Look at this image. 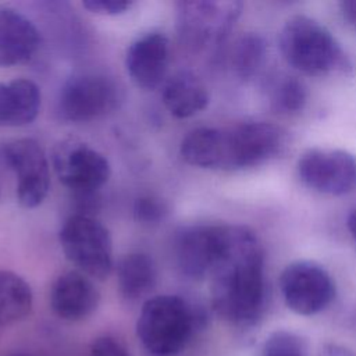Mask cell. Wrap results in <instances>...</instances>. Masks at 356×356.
<instances>
[{
    "mask_svg": "<svg viewBox=\"0 0 356 356\" xmlns=\"http://www.w3.org/2000/svg\"><path fill=\"white\" fill-rule=\"evenodd\" d=\"M289 143L282 127L250 121L227 128L202 127L182 139V159L195 167L236 171L266 163L280 156Z\"/></svg>",
    "mask_w": 356,
    "mask_h": 356,
    "instance_id": "7a4b0ae2",
    "label": "cell"
},
{
    "mask_svg": "<svg viewBox=\"0 0 356 356\" xmlns=\"http://www.w3.org/2000/svg\"><path fill=\"white\" fill-rule=\"evenodd\" d=\"M339 8L343 19L348 21L350 25L356 26V0L341 1Z\"/></svg>",
    "mask_w": 356,
    "mask_h": 356,
    "instance_id": "4316f807",
    "label": "cell"
},
{
    "mask_svg": "<svg viewBox=\"0 0 356 356\" xmlns=\"http://www.w3.org/2000/svg\"><path fill=\"white\" fill-rule=\"evenodd\" d=\"M227 239V225H189L174 238L175 261L181 273L200 280L211 274L220 260Z\"/></svg>",
    "mask_w": 356,
    "mask_h": 356,
    "instance_id": "7c38bea8",
    "label": "cell"
},
{
    "mask_svg": "<svg viewBox=\"0 0 356 356\" xmlns=\"http://www.w3.org/2000/svg\"><path fill=\"white\" fill-rule=\"evenodd\" d=\"M164 106L177 118L192 117L209 104L210 96L203 81L191 71H178L171 75L161 93Z\"/></svg>",
    "mask_w": 356,
    "mask_h": 356,
    "instance_id": "e0dca14e",
    "label": "cell"
},
{
    "mask_svg": "<svg viewBox=\"0 0 356 356\" xmlns=\"http://www.w3.org/2000/svg\"><path fill=\"white\" fill-rule=\"evenodd\" d=\"M53 167L60 182L76 195H93L111 175L106 156L76 138H64L56 143Z\"/></svg>",
    "mask_w": 356,
    "mask_h": 356,
    "instance_id": "ba28073f",
    "label": "cell"
},
{
    "mask_svg": "<svg viewBox=\"0 0 356 356\" xmlns=\"http://www.w3.org/2000/svg\"><path fill=\"white\" fill-rule=\"evenodd\" d=\"M89 356H129V353L115 338L104 335L93 341Z\"/></svg>",
    "mask_w": 356,
    "mask_h": 356,
    "instance_id": "d4e9b609",
    "label": "cell"
},
{
    "mask_svg": "<svg viewBox=\"0 0 356 356\" xmlns=\"http://www.w3.org/2000/svg\"><path fill=\"white\" fill-rule=\"evenodd\" d=\"M197 323L199 314L188 300L177 295H157L143 303L136 335L149 353L172 356L186 346Z\"/></svg>",
    "mask_w": 356,
    "mask_h": 356,
    "instance_id": "277c9868",
    "label": "cell"
},
{
    "mask_svg": "<svg viewBox=\"0 0 356 356\" xmlns=\"http://www.w3.org/2000/svg\"><path fill=\"white\" fill-rule=\"evenodd\" d=\"M268 102L280 114H298L307 103V89L296 76L280 75L268 86Z\"/></svg>",
    "mask_w": 356,
    "mask_h": 356,
    "instance_id": "ffe728a7",
    "label": "cell"
},
{
    "mask_svg": "<svg viewBox=\"0 0 356 356\" xmlns=\"http://www.w3.org/2000/svg\"><path fill=\"white\" fill-rule=\"evenodd\" d=\"M259 356H307V350L299 335L280 330L266 338Z\"/></svg>",
    "mask_w": 356,
    "mask_h": 356,
    "instance_id": "7402d4cb",
    "label": "cell"
},
{
    "mask_svg": "<svg viewBox=\"0 0 356 356\" xmlns=\"http://www.w3.org/2000/svg\"><path fill=\"white\" fill-rule=\"evenodd\" d=\"M238 1L191 0L177 4V29L182 44L202 50L217 44L229 32L241 14Z\"/></svg>",
    "mask_w": 356,
    "mask_h": 356,
    "instance_id": "52a82bcc",
    "label": "cell"
},
{
    "mask_svg": "<svg viewBox=\"0 0 356 356\" xmlns=\"http://www.w3.org/2000/svg\"><path fill=\"white\" fill-rule=\"evenodd\" d=\"M167 214V206L159 197L145 195L135 200L134 203V217L140 224H157Z\"/></svg>",
    "mask_w": 356,
    "mask_h": 356,
    "instance_id": "603a6c76",
    "label": "cell"
},
{
    "mask_svg": "<svg viewBox=\"0 0 356 356\" xmlns=\"http://www.w3.org/2000/svg\"><path fill=\"white\" fill-rule=\"evenodd\" d=\"M40 102V89L31 79L0 82V127L31 124L39 114Z\"/></svg>",
    "mask_w": 356,
    "mask_h": 356,
    "instance_id": "2e32d148",
    "label": "cell"
},
{
    "mask_svg": "<svg viewBox=\"0 0 356 356\" xmlns=\"http://www.w3.org/2000/svg\"><path fill=\"white\" fill-rule=\"evenodd\" d=\"M100 293L92 280L81 271H67L57 277L50 291L53 312L63 320L79 321L99 306Z\"/></svg>",
    "mask_w": 356,
    "mask_h": 356,
    "instance_id": "5bb4252c",
    "label": "cell"
},
{
    "mask_svg": "<svg viewBox=\"0 0 356 356\" xmlns=\"http://www.w3.org/2000/svg\"><path fill=\"white\" fill-rule=\"evenodd\" d=\"M280 289L285 305L300 316H314L325 310L337 292L331 274L312 260L288 264L281 273Z\"/></svg>",
    "mask_w": 356,
    "mask_h": 356,
    "instance_id": "9c48e42d",
    "label": "cell"
},
{
    "mask_svg": "<svg viewBox=\"0 0 356 356\" xmlns=\"http://www.w3.org/2000/svg\"><path fill=\"white\" fill-rule=\"evenodd\" d=\"M170 64V43L160 32H150L135 39L125 53V68L132 82L153 90L164 81Z\"/></svg>",
    "mask_w": 356,
    "mask_h": 356,
    "instance_id": "4fadbf2b",
    "label": "cell"
},
{
    "mask_svg": "<svg viewBox=\"0 0 356 356\" xmlns=\"http://www.w3.org/2000/svg\"><path fill=\"white\" fill-rule=\"evenodd\" d=\"M38 28L18 10L0 6V67L28 61L38 50Z\"/></svg>",
    "mask_w": 356,
    "mask_h": 356,
    "instance_id": "9a60e30c",
    "label": "cell"
},
{
    "mask_svg": "<svg viewBox=\"0 0 356 356\" xmlns=\"http://www.w3.org/2000/svg\"><path fill=\"white\" fill-rule=\"evenodd\" d=\"M32 305L29 284L13 271L0 270V327L24 320L31 313Z\"/></svg>",
    "mask_w": 356,
    "mask_h": 356,
    "instance_id": "d6986e66",
    "label": "cell"
},
{
    "mask_svg": "<svg viewBox=\"0 0 356 356\" xmlns=\"http://www.w3.org/2000/svg\"><path fill=\"white\" fill-rule=\"evenodd\" d=\"M60 245L65 257L88 277L104 280L113 268L110 231L85 213L71 216L60 229Z\"/></svg>",
    "mask_w": 356,
    "mask_h": 356,
    "instance_id": "5b68a950",
    "label": "cell"
},
{
    "mask_svg": "<svg viewBox=\"0 0 356 356\" xmlns=\"http://www.w3.org/2000/svg\"><path fill=\"white\" fill-rule=\"evenodd\" d=\"M318 356H356V353L345 345L330 342L321 346Z\"/></svg>",
    "mask_w": 356,
    "mask_h": 356,
    "instance_id": "484cf974",
    "label": "cell"
},
{
    "mask_svg": "<svg viewBox=\"0 0 356 356\" xmlns=\"http://www.w3.org/2000/svg\"><path fill=\"white\" fill-rule=\"evenodd\" d=\"M346 225H348V229L356 243V210H353L349 217H348V221H346Z\"/></svg>",
    "mask_w": 356,
    "mask_h": 356,
    "instance_id": "83f0119b",
    "label": "cell"
},
{
    "mask_svg": "<svg viewBox=\"0 0 356 356\" xmlns=\"http://www.w3.org/2000/svg\"><path fill=\"white\" fill-rule=\"evenodd\" d=\"M298 174L316 192L348 195L356 191V156L341 149H309L298 160Z\"/></svg>",
    "mask_w": 356,
    "mask_h": 356,
    "instance_id": "30bf717a",
    "label": "cell"
},
{
    "mask_svg": "<svg viewBox=\"0 0 356 356\" xmlns=\"http://www.w3.org/2000/svg\"><path fill=\"white\" fill-rule=\"evenodd\" d=\"M1 156L17 175V199L21 206L33 209L47 196L50 188L49 163L40 145L28 138L3 146Z\"/></svg>",
    "mask_w": 356,
    "mask_h": 356,
    "instance_id": "8fae6325",
    "label": "cell"
},
{
    "mask_svg": "<svg viewBox=\"0 0 356 356\" xmlns=\"http://www.w3.org/2000/svg\"><path fill=\"white\" fill-rule=\"evenodd\" d=\"M10 356H31V355H28V353H22V352H18V353H13V355H10Z\"/></svg>",
    "mask_w": 356,
    "mask_h": 356,
    "instance_id": "f1b7e54d",
    "label": "cell"
},
{
    "mask_svg": "<svg viewBox=\"0 0 356 356\" xmlns=\"http://www.w3.org/2000/svg\"><path fill=\"white\" fill-rule=\"evenodd\" d=\"M82 6L90 13L100 15H118L128 11L132 1L128 0H86Z\"/></svg>",
    "mask_w": 356,
    "mask_h": 356,
    "instance_id": "cb8c5ba5",
    "label": "cell"
},
{
    "mask_svg": "<svg viewBox=\"0 0 356 356\" xmlns=\"http://www.w3.org/2000/svg\"><path fill=\"white\" fill-rule=\"evenodd\" d=\"M211 306L220 318L235 327L259 321L266 306L264 252L254 231L227 225L222 254L210 274Z\"/></svg>",
    "mask_w": 356,
    "mask_h": 356,
    "instance_id": "6da1fadb",
    "label": "cell"
},
{
    "mask_svg": "<svg viewBox=\"0 0 356 356\" xmlns=\"http://www.w3.org/2000/svg\"><path fill=\"white\" fill-rule=\"evenodd\" d=\"M280 50L289 65L314 76L346 72L349 58L332 33L307 15H293L280 32Z\"/></svg>",
    "mask_w": 356,
    "mask_h": 356,
    "instance_id": "3957f363",
    "label": "cell"
},
{
    "mask_svg": "<svg viewBox=\"0 0 356 356\" xmlns=\"http://www.w3.org/2000/svg\"><path fill=\"white\" fill-rule=\"evenodd\" d=\"M120 293L127 300H139L147 296L157 284V268L153 259L145 253H129L117 266Z\"/></svg>",
    "mask_w": 356,
    "mask_h": 356,
    "instance_id": "ac0fdd59",
    "label": "cell"
},
{
    "mask_svg": "<svg viewBox=\"0 0 356 356\" xmlns=\"http://www.w3.org/2000/svg\"><path fill=\"white\" fill-rule=\"evenodd\" d=\"M266 53L267 46L260 35L254 32L242 35L235 42L231 54V63L235 74L242 79L254 76L266 60Z\"/></svg>",
    "mask_w": 356,
    "mask_h": 356,
    "instance_id": "44dd1931",
    "label": "cell"
},
{
    "mask_svg": "<svg viewBox=\"0 0 356 356\" xmlns=\"http://www.w3.org/2000/svg\"><path fill=\"white\" fill-rule=\"evenodd\" d=\"M122 89L115 79L99 72L75 74L63 85L57 113L70 122H85L114 111L122 102Z\"/></svg>",
    "mask_w": 356,
    "mask_h": 356,
    "instance_id": "8992f818",
    "label": "cell"
}]
</instances>
